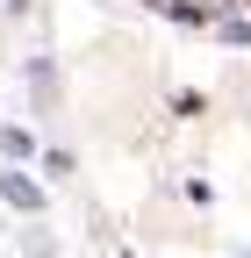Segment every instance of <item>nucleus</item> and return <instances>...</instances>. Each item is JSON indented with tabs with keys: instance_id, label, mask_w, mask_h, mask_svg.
Instances as JSON below:
<instances>
[{
	"instance_id": "obj_1",
	"label": "nucleus",
	"mask_w": 251,
	"mask_h": 258,
	"mask_svg": "<svg viewBox=\"0 0 251 258\" xmlns=\"http://www.w3.org/2000/svg\"><path fill=\"white\" fill-rule=\"evenodd\" d=\"M0 194H8V201H15V208H29V215H36V208H43V194H36V186H29L22 172H0Z\"/></svg>"
}]
</instances>
